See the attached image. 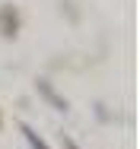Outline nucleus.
<instances>
[{"mask_svg":"<svg viewBox=\"0 0 140 149\" xmlns=\"http://www.w3.org/2000/svg\"><path fill=\"white\" fill-rule=\"evenodd\" d=\"M67 149H77V146H73V143H70V140H67Z\"/></svg>","mask_w":140,"mask_h":149,"instance_id":"20e7f679","label":"nucleus"},{"mask_svg":"<svg viewBox=\"0 0 140 149\" xmlns=\"http://www.w3.org/2000/svg\"><path fill=\"white\" fill-rule=\"evenodd\" d=\"M38 92H42V95H45V98H48V102L54 105L57 111H67V102H64V98H61V95H57V92L51 89V86H48L45 79H38Z\"/></svg>","mask_w":140,"mask_h":149,"instance_id":"f257e3e1","label":"nucleus"},{"mask_svg":"<svg viewBox=\"0 0 140 149\" xmlns=\"http://www.w3.org/2000/svg\"><path fill=\"white\" fill-rule=\"evenodd\" d=\"M23 133H26V136H29V143H32V149H48V146H45V143H42V140H38V133H35L32 127H26V124H23Z\"/></svg>","mask_w":140,"mask_h":149,"instance_id":"7ed1b4c3","label":"nucleus"},{"mask_svg":"<svg viewBox=\"0 0 140 149\" xmlns=\"http://www.w3.org/2000/svg\"><path fill=\"white\" fill-rule=\"evenodd\" d=\"M0 26H3V35H13V32H16V13H13L10 6L0 10Z\"/></svg>","mask_w":140,"mask_h":149,"instance_id":"f03ea898","label":"nucleus"}]
</instances>
